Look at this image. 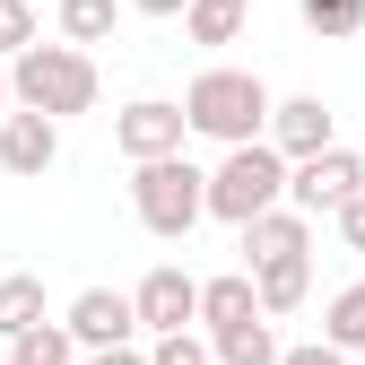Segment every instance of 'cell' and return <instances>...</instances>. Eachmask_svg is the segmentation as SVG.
Segmentation results:
<instances>
[{
  "instance_id": "6da1fadb",
  "label": "cell",
  "mask_w": 365,
  "mask_h": 365,
  "mask_svg": "<svg viewBox=\"0 0 365 365\" xmlns=\"http://www.w3.org/2000/svg\"><path fill=\"white\" fill-rule=\"evenodd\" d=\"M182 113H192V140H217V148H252V140H269V113H279V96L261 87V70L209 61L192 87H182Z\"/></svg>"
},
{
  "instance_id": "7a4b0ae2",
  "label": "cell",
  "mask_w": 365,
  "mask_h": 365,
  "mask_svg": "<svg viewBox=\"0 0 365 365\" xmlns=\"http://www.w3.org/2000/svg\"><path fill=\"white\" fill-rule=\"evenodd\" d=\"M9 87H18V113H96V53H78V43H35V53L9 61Z\"/></svg>"
},
{
  "instance_id": "3957f363",
  "label": "cell",
  "mask_w": 365,
  "mask_h": 365,
  "mask_svg": "<svg viewBox=\"0 0 365 365\" xmlns=\"http://www.w3.org/2000/svg\"><path fill=\"white\" fill-rule=\"evenodd\" d=\"M287 157L269 148V140H252V148H226L217 157V174H209V217H226L244 235L252 217H269V209H287Z\"/></svg>"
},
{
  "instance_id": "277c9868",
  "label": "cell",
  "mask_w": 365,
  "mask_h": 365,
  "mask_svg": "<svg viewBox=\"0 0 365 365\" xmlns=\"http://www.w3.org/2000/svg\"><path fill=\"white\" fill-rule=\"evenodd\" d=\"M130 209L157 244H182L192 226L209 217V174L192 157H165V165H130Z\"/></svg>"
},
{
  "instance_id": "5b68a950",
  "label": "cell",
  "mask_w": 365,
  "mask_h": 365,
  "mask_svg": "<svg viewBox=\"0 0 365 365\" xmlns=\"http://www.w3.org/2000/svg\"><path fill=\"white\" fill-rule=\"evenodd\" d=\"M182 140H192V113L165 105V96H130L113 113V148L130 165H165V157H182Z\"/></svg>"
},
{
  "instance_id": "8992f818",
  "label": "cell",
  "mask_w": 365,
  "mask_h": 365,
  "mask_svg": "<svg viewBox=\"0 0 365 365\" xmlns=\"http://www.w3.org/2000/svg\"><path fill=\"white\" fill-rule=\"evenodd\" d=\"M348 200H365V157L356 148H322L287 174V209H304V217H339Z\"/></svg>"
},
{
  "instance_id": "52a82bcc",
  "label": "cell",
  "mask_w": 365,
  "mask_h": 365,
  "mask_svg": "<svg viewBox=\"0 0 365 365\" xmlns=\"http://www.w3.org/2000/svg\"><path fill=\"white\" fill-rule=\"evenodd\" d=\"M61 331L78 339V356H96V348H140V304H130L122 287H87V296H70Z\"/></svg>"
},
{
  "instance_id": "ba28073f",
  "label": "cell",
  "mask_w": 365,
  "mask_h": 365,
  "mask_svg": "<svg viewBox=\"0 0 365 365\" xmlns=\"http://www.w3.org/2000/svg\"><path fill=\"white\" fill-rule=\"evenodd\" d=\"M130 304H140V331L174 339V331H192V322H200V279H192V269H174V261H157L148 279L130 287Z\"/></svg>"
},
{
  "instance_id": "9c48e42d",
  "label": "cell",
  "mask_w": 365,
  "mask_h": 365,
  "mask_svg": "<svg viewBox=\"0 0 365 365\" xmlns=\"http://www.w3.org/2000/svg\"><path fill=\"white\" fill-rule=\"evenodd\" d=\"M269 148H279L287 165L322 157V148H339V113L322 96H279V113H269Z\"/></svg>"
},
{
  "instance_id": "30bf717a",
  "label": "cell",
  "mask_w": 365,
  "mask_h": 365,
  "mask_svg": "<svg viewBox=\"0 0 365 365\" xmlns=\"http://www.w3.org/2000/svg\"><path fill=\"white\" fill-rule=\"evenodd\" d=\"M53 165H61V122L53 113H9V122H0V174L43 182Z\"/></svg>"
},
{
  "instance_id": "8fae6325",
  "label": "cell",
  "mask_w": 365,
  "mask_h": 365,
  "mask_svg": "<svg viewBox=\"0 0 365 365\" xmlns=\"http://www.w3.org/2000/svg\"><path fill=\"white\" fill-rule=\"evenodd\" d=\"M244 261L252 269H279V261H313V217L304 209H269L244 226Z\"/></svg>"
},
{
  "instance_id": "7c38bea8",
  "label": "cell",
  "mask_w": 365,
  "mask_h": 365,
  "mask_svg": "<svg viewBox=\"0 0 365 365\" xmlns=\"http://www.w3.org/2000/svg\"><path fill=\"white\" fill-rule=\"evenodd\" d=\"M200 322H209V339L235 331V322H261V287H252V269H217V279H200Z\"/></svg>"
},
{
  "instance_id": "4fadbf2b",
  "label": "cell",
  "mask_w": 365,
  "mask_h": 365,
  "mask_svg": "<svg viewBox=\"0 0 365 365\" xmlns=\"http://www.w3.org/2000/svg\"><path fill=\"white\" fill-rule=\"evenodd\" d=\"M26 331H43V279H26V269H9L0 279V339H26Z\"/></svg>"
},
{
  "instance_id": "5bb4252c",
  "label": "cell",
  "mask_w": 365,
  "mask_h": 365,
  "mask_svg": "<svg viewBox=\"0 0 365 365\" xmlns=\"http://www.w3.org/2000/svg\"><path fill=\"white\" fill-rule=\"evenodd\" d=\"M252 287H261V313L269 322H287V313L313 296V261H279V269H252Z\"/></svg>"
},
{
  "instance_id": "9a60e30c",
  "label": "cell",
  "mask_w": 365,
  "mask_h": 365,
  "mask_svg": "<svg viewBox=\"0 0 365 365\" xmlns=\"http://www.w3.org/2000/svg\"><path fill=\"white\" fill-rule=\"evenodd\" d=\"M209 348H217V365H279V356H287V348H279V331H269V313H261V322L217 331Z\"/></svg>"
},
{
  "instance_id": "2e32d148",
  "label": "cell",
  "mask_w": 365,
  "mask_h": 365,
  "mask_svg": "<svg viewBox=\"0 0 365 365\" xmlns=\"http://www.w3.org/2000/svg\"><path fill=\"white\" fill-rule=\"evenodd\" d=\"M53 18H61V43H105L113 35V18H122V0H53Z\"/></svg>"
},
{
  "instance_id": "e0dca14e",
  "label": "cell",
  "mask_w": 365,
  "mask_h": 365,
  "mask_svg": "<svg viewBox=\"0 0 365 365\" xmlns=\"http://www.w3.org/2000/svg\"><path fill=\"white\" fill-rule=\"evenodd\" d=\"M322 339H331V348H348V356L365 348V279H348V287L322 304Z\"/></svg>"
},
{
  "instance_id": "ac0fdd59",
  "label": "cell",
  "mask_w": 365,
  "mask_h": 365,
  "mask_svg": "<svg viewBox=\"0 0 365 365\" xmlns=\"http://www.w3.org/2000/svg\"><path fill=\"white\" fill-rule=\"evenodd\" d=\"M182 26H192V43H235L244 35V9H235V0H192Z\"/></svg>"
},
{
  "instance_id": "d6986e66",
  "label": "cell",
  "mask_w": 365,
  "mask_h": 365,
  "mask_svg": "<svg viewBox=\"0 0 365 365\" xmlns=\"http://www.w3.org/2000/svg\"><path fill=\"white\" fill-rule=\"evenodd\" d=\"M9 365H78V339H70L61 322H43V331H26V339L9 348Z\"/></svg>"
},
{
  "instance_id": "ffe728a7",
  "label": "cell",
  "mask_w": 365,
  "mask_h": 365,
  "mask_svg": "<svg viewBox=\"0 0 365 365\" xmlns=\"http://www.w3.org/2000/svg\"><path fill=\"white\" fill-rule=\"evenodd\" d=\"M296 9H304V26L322 35V43H339V35L365 26V0H296Z\"/></svg>"
},
{
  "instance_id": "44dd1931",
  "label": "cell",
  "mask_w": 365,
  "mask_h": 365,
  "mask_svg": "<svg viewBox=\"0 0 365 365\" xmlns=\"http://www.w3.org/2000/svg\"><path fill=\"white\" fill-rule=\"evenodd\" d=\"M35 0H0V61H18V53H35Z\"/></svg>"
},
{
  "instance_id": "7402d4cb",
  "label": "cell",
  "mask_w": 365,
  "mask_h": 365,
  "mask_svg": "<svg viewBox=\"0 0 365 365\" xmlns=\"http://www.w3.org/2000/svg\"><path fill=\"white\" fill-rule=\"evenodd\" d=\"M148 365H217V348H209L200 331H174V339H157V348H148Z\"/></svg>"
},
{
  "instance_id": "603a6c76",
  "label": "cell",
  "mask_w": 365,
  "mask_h": 365,
  "mask_svg": "<svg viewBox=\"0 0 365 365\" xmlns=\"http://www.w3.org/2000/svg\"><path fill=\"white\" fill-rule=\"evenodd\" d=\"M279 365H348V348H331V339H304V348H287Z\"/></svg>"
},
{
  "instance_id": "cb8c5ba5",
  "label": "cell",
  "mask_w": 365,
  "mask_h": 365,
  "mask_svg": "<svg viewBox=\"0 0 365 365\" xmlns=\"http://www.w3.org/2000/svg\"><path fill=\"white\" fill-rule=\"evenodd\" d=\"M331 226H339V244H348V252H365V200H348Z\"/></svg>"
},
{
  "instance_id": "d4e9b609",
  "label": "cell",
  "mask_w": 365,
  "mask_h": 365,
  "mask_svg": "<svg viewBox=\"0 0 365 365\" xmlns=\"http://www.w3.org/2000/svg\"><path fill=\"white\" fill-rule=\"evenodd\" d=\"M122 9H140V18H182L192 0H122Z\"/></svg>"
},
{
  "instance_id": "484cf974",
  "label": "cell",
  "mask_w": 365,
  "mask_h": 365,
  "mask_svg": "<svg viewBox=\"0 0 365 365\" xmlns=\"http://www.w3.org/2000/svg\"><path fill=\"white\" fill-rule=\"evenodd\" d=\"M87 365H148V348H96Z\"/></svg>"
},
{
  "instance_id": "4316f807",
  "label": "cell",
  "mask_w": 365,
  "mask_h": 365,
  "mask_svg": "<svg viewBox=\"0 0 365 365\" xmlns=\"http://www.w3.org/2000/svg\"><path fill=\"white\" fill-rule=\"evenodd\" d=\"M18 113V87H9V61H0V122Z\"/></svg>"
},
{
  "instance_id": "83f0119b",
  "label": "cell",
  "mask_w": 365,
  "mask_h": 365,
  "mask_svg": "<svg viewBox=\"0 0 365 365\" xmlns=\"http://www.w3.org/2000/svg\"><path fill=\"white\" fill-rule=\"evenodd\" d=\"M235 9H252V0H235Z\"/></svg>"
}]
</instances>
